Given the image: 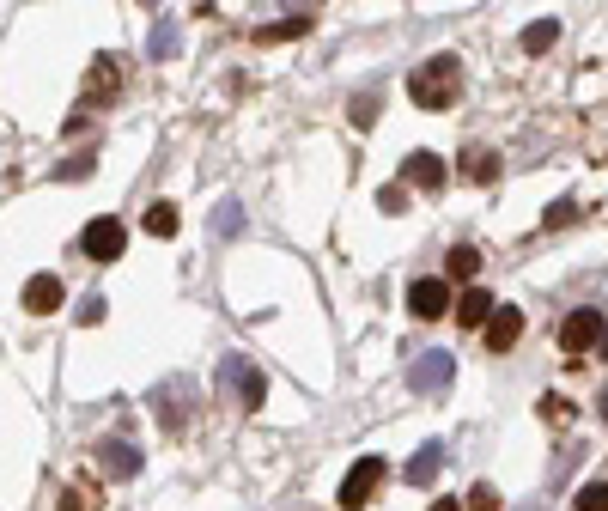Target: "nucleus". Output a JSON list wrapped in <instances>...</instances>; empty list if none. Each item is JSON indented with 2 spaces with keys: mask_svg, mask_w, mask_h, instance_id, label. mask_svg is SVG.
Instances as JSON below:
<instances>
[{
  "mask_svg": "<svg viewBox=\"0 0 608 511\" xmlns=\"http://www.w3.org/2000/svg\"><path fill=\"white\" fill-rule=\"evenodd\" d=\"M456 92H463V73H456V55H432L426 67H414V80H408V98L420 110H450Z\"/></svg>",
  "mask_w": 608,
  "mask_h": 511,
  "instance_id": "nucleus-1",
  "label": "nucleus"
},
{
  "mask_svg": "<svg viewBox=\"0 0 608 511\" xmlns=\"http://www.w3.org/2000/svg\"><path fill=\"white\" fill-rule=\"evenodd\" d=\"M384 475H390V463H384V457H359V463L341 475L335 505H341V511H365V505L377 499V487H384Z\"/></svg>",
  "mask_w": 608,
  "mask_h": 511,
  "instance_id": "nucleus-2",
  "label": "nucleus"
},
{
  "mask_svg": "<svg viewBox=\"0 0 608 511\" xmlns=\"http://www.w3.org/2000/svg\"><path fill=\"white\" fill-rule=\"evenodd\" d=\"M408 311H414L420 323L450 317V311H456V299H450V280H444V274H420V280L408 286Z\"/></svg>",
  "mask_w": 608,
  "mask_h": 511,
  "instance_id": "nucleus-3",
  "label": "nucleus"
},
{
  "mask_svg": "<svg viewBox=\"0 0 608 511\" xmlns=\"http://www.w3.org/2000/svg\"><path fill=\"white\" fill-rule=\"evenodd\" d=\"M80 250H86L92 262H116V256L128 250V226H122V219H116V213H98V219H92V226L80 232Z\"/></svg>",
  "mask_w": 608,
  "mask_h": 511,
  "instance_id": "nucleus-4",
  "label": "nucleus"
},
{
  "mask_svg": "<svg viewBox=\"0 0 608 511\" xmlns=\"http://www.w3.org/2000/svg\"><path fill=\"white\" fill-rule=\"evenodd\" d=\"M608 329H602V311L596 305H578V311H566V323H560V353H590L596 341H602Z\"/></svg>",
  "mask_w": 608,
  "mask_h": 511,
  "instance_id": "nucleus-5",
  "label": "nucleus"
},
{
  "mask_svg": "<svg viewBox=\"0 0 608 511\" xmlns=\"http://www.w3.org/2000/svg\"><path fill=\"white\" fill-rule=\"evenodd\" d=\"M19 299H25V311H31V317H55V311L67 305V286H61V274H31Z\"/></svg>",
  "mask_w": 608,
  "mask_h": 511,
  "instance_id": "nucleus-6",
  "label": "nucleus"
},
{
  "mask_svg": "<svg viewBox=\"0 0 608 511\" xmlns=\"http://www.w3.org/2000/svg\"><path fill=\"white\" fill-rule=\"evenodd\" d=\"M481 335H487V347H493V353H511V347L523 341V311H517V305H499V311H493V323H487Z\"/></svg>",
  "mask_w": 608,
  "mask_h": 511,
  "instance_id": "nucleus-7",
  "label": "nucleus"
},
{
  "mask_svg": "<svg viewBox=\"0 0 608 511\" xmlns=\"http://www.w3.org/2000/svg\"><path fill=\"white\" fill-rule=\"evenodd\" d=\"M493 299H487V286H463V299H456V323H463V329H487L493 323Z\"/></svg>",
  "mask_w": 608,
  "mask_h": 511,
  "instance_id": "nucleus-8",
  "label": "nucleus"
},
{
  "mask_svg": "<svg viewBox=\"0 0 608 511\" xmlns=\"http://www.w3.org/2000/svg\"><path fill=\"white\" fill-rule=\"evenodd\" d=\"M402 177H408L414 189H438V183H444V159L420 146V153H408V159H402Z\"/></svg>",
  "mask_w": 608,
  "mask_h": 511,
  "instance_id": "nucleus-9",
  "label": "nucleus"
},
{
  "mask_svg": "<svg viewBox=\"0 0 608 511\" xmlns=\"http://www.w3.org/2000/svg\"><path fill=\"white\" fill-rule=\"evenodd\" d=\"M116 67H122L116 55H98V61H92V80H86V110H92L98 98H116V86H122V73H116Z\"/></svg>",
  "mask_w": 608,
  "mask_h": 511,
  "instance_id": "nucleus-10",
  "label": "nucleus"
},
{
  "mask_svg": "<svg viewBox=\"0 0 608 511\" xmlns=\"http://www.w3.org/2000/svg\"><path fill=\"white\" fill-rule=\"evenodd\" d=\"M140 226H146L152 238H177V207H171V201H146Z\"/></svg>",
  "mask_w": 608,
  "mask_h": 511,
  "instance_id": "nucleus-11",
  "label": "nucleus"
},
{
  "mask_svg": "<svg viewBox=\"0 0 608 511\" xmlns=\"http://www.w3.org/2000/svg\"><path fill=\"white\" fill-rule=\"evenodd\" d=\"M444 262H450V274H444V280H463V286H475V274H481V250H475V244H456Z\"/></svg>",
  "mask_w": 608,
  "mask_h": 511,
  "instance_id": "nucleus-12",
  "label": "nucleus"
},
{
  "mask_svg": "<svg viewBox=\"0 0 608 511\" xmlns=\"http://www.w3.org/2000/svg\"><path fill=\"white\" fill-rule=\"evenodd\" d=\"M317 25V13H286L280 25H268V31H256V43H286V37H304Z\"/></svg>",
  "mask_w": 608,
  "mask_h": 511,
  "instance_id": "nucleus-13",
  "label": "nucleus"
},
{
  "mask_svg": "<svg viewBox=\"0 0 608 511\" xmlns=\"http://www.w3.org/2000/svg\"><path fill=\"white\" fill-rule=\"evenodd\" d=\"M98 469H104V475H116V481H128V475L140 469V457H134L128 445H104V451H98Z\"/></svg>",
  "mask_w": 608,
  "mask_h": 511,
  "instance_id": "nucleus-14",
  "label": "nucleus"
},
{
  "mask_svg": "<svg viewBox=\"0 0 608 511\" xmlns=\"http://www.w3.org/2000/svg\"><path fill=\"white\" fill-rule=\"evenodd\" d=\"M560 43V19H536V25H523V49L529 55H542V49H554Z\"/></svg>",
  "mask_w": 608,
  "mask_h": 511,
  "instance_id": "nucleus-15",
  "label": "nucleus"
},
{
  "mask_svg": "<svg viewBox=\"0 0 608 511\" xmlns=\"http://www.w3.org/2000/svg\"><path fill=\"white\" fill-rule=\"evenodd\" d=\"M438 463H444V445H420V457L408 463V481H414V487H426V481L438 475Z\"/></svg>",
  "mask_w": 608,
  "mask_h": 511,
  "instance_id": "nucleus-16",
  "label": "nucleus"
},
{
  "mask_svg": "<svg viewBox=\"0 0 608 511\" xmlns=\"http://www.w3.org/2000/svg\"><path fill=\"white\" fill-rule=\"evenodd\" d=\"M572 511H608V481H584L572 493Z\"/></svg>",
  "mask_w": 608,
  "mask_h": 511,
  "instance_id": "nucleus-17",
  "label": "nucleus"
},
{
  "mask_svg": "<svg viewBox=\"0 0 608 511\" xmlns=\"http://www.w3.org/2000/svg\"><path fill=\"white\" fill-rule=\"evenodd\" d=\"M493 171H499V159H493V153H481V146L463 159V177H469V183H493Z\"/></svg>",
  "mask_w": 608,
  "mask_h": 511,
  "instance_id": "nucleus-18",
  "label": "nucleus"
},
{
  "mask_svg": "<svg viewBox=\"0 0 608 511\" xmlns=\"http://www.w3.org/2000/svg\"><path fill=\"white\" fill-rule=\"evenodd\" d=\"M536 414H542L548 426H566V420H572V402H566V396H542V402H536Z\"/></svg>",
  "mask_w": 608,
  "mask_h": 511,
  "instance_id": "nucleus-19",
  "label": "nucleus"
},
{
  "mask_svg": "<svg viewBox=\"0 0 608 511\" xmlns=\"http://www.w3.org/2000/svg\"><path fill=\"white\" fill-rule=\"evenodd\" d=\"M426 359H432V365H420V372H414V384H420V390H432V384L450 372V359H444V353H426Z\"/></svg>",
  "mask_w": 608,
  "mask_h": 511,
  "instance_id": "nucleus-20",
  "label": "nucleus"
},
{
  "mask_svg": "<svg viewBox=\"0 0 608 511\" xmlns=\"http://www.w3.org/2000/svg\"><path fill=\"white\" fill-rule=\"evenodd\" d=\"M572 219H578V207H572V201H554L548 219H542V232H560V226H572Z\"/></svg>",
  "mask_w": 608,
  "mask_h": 511,
  "instance_id": "nucleus-21",
  "label": "nucleus"
},
{
  "mask_svg": "<svg viewBox=\"0 0 608 511\" xmlns=\"http://www.w3.org/2000/svg\"><path fill=\"white\" fill-rule=\"evenodd\" d=\"M238 384H244V402H250V408H262V396H268V378H262V372H244Z\"/></svg>",
  "mask_w": 608,
  "mask_h": 511,
  "instance_id": "nucleus-22",
  "label": "nucleus"
},
{
  "mask_svg": "<svg viewBox=\"0 0 608 511\" xmlns=\"http://www.w3.org/2000/svg\"><path fill=\"white\" fill-rule=\"evenodd\" d=\"M463 505H469V511H499V493H493V487L481 481V487H475V493H469Z\"/></svg>",
  "mask_w": 608,
  "mask_h": 511,
  "instance_id": "nucleus-23",
  "label": "nucleus"
},
{
  "mask_svg": "<svg viewBox=\"0 0 608 511\" xmlns=\"http://www.w3.org/2000/svg\"><path fill=\"white\" fill-rule=\"evenodd\" d=\"M377 207H384V213L408 207V189H402V183H390V189H377Z\"/></svg>",
  "mask_w": 608,
  "mask_h": 511,
  "instance_id": "nucleus-24",
  "label": "nucleus"
},
{
  "mask_svg": "<svg viewBox=\"0 0 608 511\" xmlns=\"http://www.w3.org/2000/svg\"><path fill=\"white\" fill-rule=\"evenodd\" d=\"M55 177H67V183H80V177H92V159H67Z\"/></svg>",
  "mask_w": 608,
  "mask_h": 511,
  "instance_id": "nucleus-25",
  "label": "nucleus"
},
{
  "mask_svg": "<svg viewBox=\"0 0 608 511\" xmlns=\"http://www.w3.org/2000/svg\"><path fill=\"white\" fill-rule=\"evenodd\" d=\"M353 122L371 128V122H377V98H359V104H353Z\"/></svg>",
  "mask_w": 608,
  "mask_h": 511,
  "instance_id": "nucleus-26",
  "label": "nucleus"
},
{
  "mask_svg": "<svg viewBox=\"0 0 608 511\" xmlns=\"http://www.w3.org/2000/svg\"><path fill=\"white\" fill-rule=\"evenodd\" d=\"M80 323L92 329V323H104V299H86V311H80Z\"/></svg>",
  "mask_w": 608,
  "mask_h": 511,
  "instance_id": "nucleus-27",
  "label": "nucleus"
},
{
  "mask_svg": "<svg viewBox=\"0 0 608 511\" xmlns=\"http://www.w3.org/2000/svg\"><path fill=\"white\" fill-rule=\"evenodd\" d=\"M432 511H469L463 499H432Z\"/></svg>",
  "mask_w": 608,
  "mask_h": 511,
  "instance_id": "nucleus-28",
  "label": "nucleus"
},
{
  "mask_svg": "<svg viewBox=\"0 0 608 511\" xmlns=\"http://www.w3.org/2000/svg\"><path fill=\"white\" fill-rule=\"evenodd\" d=\"M602 359H608V335H602Z\"/></svg>",
  "mask_w": 608,
  "mask_h": 511,
  "instance_id": "nucleus-29",
  "label": "nucleus"
},
{
  "mask_svg": "<svg viewBox=\"0 0 608 511\" xmlns=\"http://www.w3.org/2000/svg\"><path fill=\"white\" fill-rule=\"evenodd\" d=\"M602 420H608V396H602Z\"/></svg>",
  "mask_w": 608,
  "mask_h": 511,
  "instance_id": "nucleus-30",
  "label": "nucleus"
}]
</instances>
